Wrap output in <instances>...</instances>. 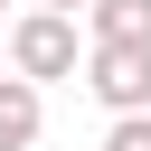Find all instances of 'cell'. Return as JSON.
I'll list each match as a JSON object with an SVG mask.
<instances>
[{
    "label": "cell",
    "instance_id": "6da1fadb",
    "mask_svg": "<svg viewBox=\"0 0 151 151\" xmlns=\"http://www.w3.org/2000/svg\"><path fill=\"white\" fill-rule=\"evenodd\" d=\"M0 57H9V76H28V85L47 94V85H66V76L85 66V38H76V19H57V9H19L9 38H0Z\"/></svg>",
    "mask_w": 151,
    "mask_h": 151
},
{
    "label": "cell",
    "instance_id": "7a4b0ae2",
    "mask_svg": "<svg viewBox=\"0 0 151 151\" xmlns=\"http://www.w3.org/2000/svg\"><path fill=\"white\" fill-rule=\"evenodd\" d=\"M85 85L104 113H151V47H85Z\"/></svg>",
    "mask_w": 151,
    "mask_h": 151
},
{
    "label": "cell",
    "instance_id": "3957f363",
    "mask_svg": "<svg viewBox=\"0 0 151 151\" xmlns=\"http://www.w3.org/2000/svg\"><path fill=\"white\" fill-rule=\"evenodd\" d=\"M85 47H151V0H85Z\"/></svg>",
    "mask_w": 151,
    "mask_h": 151
},
{
    "label": "cell",
    "instance_id": "277c9868",
    "mask_svg": "<svg viewBox=\"0 0 151 151\" xmlns=\"http://www.w3.org/2000/svg\"><path fill=\"white\" fill-rule=\"evenodd\" d=\"M38 123H47L38 85H28V76H0V151H28V142H38Z\"/></svg>",
    "mask_w": 151,
    "mask_h": 151
},
{
    "label": "cell",
    "instance_id": "5b68a950",
    "mask_svg": "<svg viewBox=\"0 0 151 151\" xmlns=\"http://www.w3.org/2000/svg\"><path fill=\"white\" fill-rule=\"evenodd\" d=\"M104 151H151V113H113L104 123Z\"/></svg>",
    "mask_w": 151,
    "mask_h": 151
},
{
    "label": "cell",
    "instance_id": "8992f818",
    "mask_svg": "<svg viewBox=\"0 0 151 151\" xmlns=\"http://www.w3.org/2000/svg\"><path fill=\"white\" fill-rule=\"evenodd\" d=\"M28 9H57V19H85V0H28Z\"/></svg>",
    "mask_w": 151,
    "mask_h": 151
},
{
    "label": "cell",
    "instance_id": "52a82bcc",
    "mask_svg": "<svg viewBox=\"0 0 151 151\" xmlns=\"http://www.w3.org/2000/svg\"><path fill=\"white\" fill-rule=\"evenodd\" d=\"M0 76H9V57H0Z\"/></svg>",
    "mask_w": 151,
    "mask_h": 151
}]
</instances>
